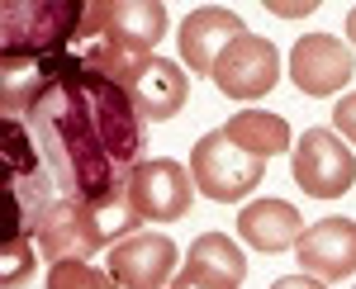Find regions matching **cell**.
Wrapping results in <instances>:
<instances>
[{
  "instance_id": "6da1fadb",
  "label": "cell",
  "mask_w": 356,
  "mask_h": 289,
  "mask_svg": "<svg viewBox=\"0 0 356 289\" xmlns=\"http://www.w3.org/2000/svg\"><path fill=\"white\" fill-rule=\"evenodd\" d=\"M0 129L33 152L62 204H110L147 161L129 81L90 62L81 43L48 62L0 67Z\"/></svg>"
},
{
  "instance_id": "7a4b0ae2",
  "label": "cell",
  "mask_w": 356,
  "mask_h": 289,
  "mask_svg": "<svg viewBox=\"0 0 356 289\" xmlns=\"http://www.w3.org/2000/svg\"><path fill=\"white\" fill-rule=\"evenodd\" d=\"M86 0H5L0 5V67L48 62L81 43Z\"/></svg>"
},
{
  "instance_id": "3957f363",
  "label": "cell",
  "mask_w": 356,
  "mask_h": 289,
  "mask_svg": "<svg viewBox=\"0 0 356 289\" xmlns=\"http://www.w3.org/2000/svg\"><path fill=\"white\" fill-rule=\"evenodd\" d=\"M166 33V10L157 0H90L86 5L81 38L95 53H110L119 62H143Z\"/></svg>"
},
{
  "instance_id": "277c9868",
  "label": "cell",
  "mask_w": 356,
  "mask_h": 289,
  "mask_svg": "<svg viewBox=\"0 0 356 289\" xmlns=\"http://www.w3.org/2000/svg\"><path fill=\"white\" fill-rule=\"evenodd\" d=\"M191 176L204 190V199H219V204H238L247 199L257 185L266 181V161L243 152L228 133H204L191 152Z\"/></svg>"
},
{
  "instance_id": "5b68a950",
  "label": "cell",
  "mask_w": 356,
  "mask_h": 289,
  "mask_svg": "<svg viewBox=\"0 0 356 289\" xmlns=\"http://www.w3.org/2000/svg\"><path fill=\"white\" fill-rule=\"evenodd\" d=\"M290 171H295V185L314 199H342L356 181V157L352 147L328 129H304L295 138V152H290Z\"/></svg>"
},
{
  "instance_id": "8992f818",
  "label": "cell",
  "mask_w": 356,
  "mask_h": 289,
  "mask_svg": "<svg viewBox=\"0 0 356 289\" xmlns=\"http://www.w3.org/2000/svg\"><path fill=\"white\" fill-rule=\"evenodd\" d=\"M129 199L143 213V223H181L195 204V176L181 161H143L129 181Z\"/></svg>"
},
{
  "instance_id": "52a82bcc",
  "label": "cell",
  "mask_w": 356,
  "mask_h": 289,
  "mask_svg": "<svg viewBox=\"0 0 356 289\" xmlns=\"http://www.w3.org/2000/svg\"><path fill=\"white\" fill-rule=\"evenodd\" d=\"M176 265H181V247L162 233H134L114 242L105 256V270L119 289H166L176 280Z\"/></svg>"
},
{
  "instance_id": "ba28073f",
  "label": "cell",
  "mask_w": 356,
  "mask_h": 289,
  "mask_svg": "<svg viewBox=\"0 0 356 289\" xmlns=\"http://www.w3.org/2000/svg\"><path fill=\"white\" fill-rule=\"evenodd\" d=\"M209 81L219 85L228 100H261V95H271V85L280 81V53H275L271 38L243 33L238 43L223 48Z\"/></svg>"
},
{
  "instance_id": "9c48e42d",
  "label": "cell",
  "mask_w": 356,
  "mask_h": 289,
  "mask_svg": "<svg viewBox=\"0 0 356 289\" xmlns=\"http://www.w3.org/2000/svg\"><path fill=\"white\" fill-rule=\"evenodd\" d=\"M356 76V57L332 33H304L290 48V81L304 95H337Z\"/></svg>"
},
{
  "instance_id": "30bf717a",
  "label": "cell",
  "mask_w": 356,
  "mask_h": 289,
  "mask_svg": "<svg viewBox=\"0 0 356 289\" xmlns=\"http://www.w3.org/2000/svg\"><path fill=\"white\" fill-rule=\"evenodd\" d=\"M247 28L233 10H219V5H204V10H191L181 28H176V48H181V62L191 67L195 76H214L219 57L228 43H238Z\"/></svg>"
},
{
  "instance_id": "8fae6325",
  "label": "cell",
  "mask_w": 356,
  "mask_h": 289,
  "mask_svg": "<svg viewBox=\"0 0 356 289\" xmlns=\"http://www.w3.org/2000/svg\"><path fill=\"white\" fill-rule=\"evenodd\" d=\"M304 275L314 280H352L356 275V223L352 218H318L295 242Z\"/></svg>"
},
{
  "instance_id": "7c38bea8",
  "label": "cell",
  "mask_w": 356,
  "mask_h": 289,
  "mask_svg": "<svg viewBox=\"0 0 356 289\" xmlns=\"http://www.w3.org/2000/svg\"><path fill=\"white\" fill-rule=\"evenodd\" d=\"M134 105L143 114V124H166V119H176L186 100H191V81L186 72L176 67V62H166V57H147L143 67H138L134 76Z\"/></svg>"
},
{
  "instance_id": "4fadbf2b",
  "label": "cell",
  "mask_w": 356,
  "mask_h": 289,
  "mask_svg": "<svg viewBox=\"0 0 356 289\" xmlns=\"http://www.w3.org/2000/svg\"><path fill=\"white\" fill-rule=\"evenodd\" d=\"M238 233H243V242L252 251L280 256V251H295V242L304 233V218L285 199H257V204H247L238 213Z\"/></svg>"
},
{
  "instance_id": "5bb4252c",
  "label": "cell",
  "mask_w": 356,
  "mask_h": 289,
  "mask_svg": "<svg viewBox=\"0 0 356 289\" xmlns=\"http://www.w3.org/2000/svg\"><path fill=\"white\" fill-rule=\"evenodd\" d=\"M186 270L204 275V280H214V285L238 289V285L247 280V256H243V247H238L233 237H223V233H200V237L191 242V251H186Z\"/></svg>"
},
{
  "instance_id": "9a60e30c",
  "label": "cell",
  "mask_w": 356,
  "mask_h": 289,
  "mask_svg": "<svg viewBox=\"0 0 356 289\" xmlns=\"http://www.w3.org/2000/svg\"><path fill=\"white\" fill-rule=\"evenodd\" d=\"M81 209V237H86V251H105L114 242L134 237L143 228V213L134 209L129 195H119L110 204H76Z\"/></svg>"
},
{
  "instance_id": "2e32d148",
  "label": "cell",
  "mask_w": 356,
  "mask_h": 289,
  "mask_svg": "<svg viewBox=\"0 0 356 289\" xmlns=\"http://www.w3.org/2000/svg\"><path fill=\"white\" fill-rule=\"evenodd\" d=\"M223 133H228L243 152H252V157H261V161L290 147V124H285L280 114H266V109H243V114H233V119L223 124Z\"/></svg>"
},
{
  "instance_id": "e0dca14e",
  "label": "cell",
  "mask_w": 356,
  "mask_h": 289,
  "mask_svg": "<svg viewBox=\"0 0 356 289\" xmlns=\"http://www.w3.org/2000/svg\"><path fill=\"white\" fill-rule=\"evenodd\" d=\"M48 289H119V285H114L110 270H100V265L72 256V261L48 265Z\"/></svg>"
},
{
  "instance_id": "ac0fdd59",
  "label": "cell",
  "mask_w": 356,
  "mask_h": 289,
  "mask_svg": "<svg viewBox=\"0 0 356 289\" xmlns=\"http://www.w3.org/2000/svg\"><path fill=\"white\" fill-rule=\"evenodd\" d=\"M29 242L33 237H5V247H0V285L5 289L24 285L29 275H33V256L38 251H29Z\"/></svg>"
},
{
  "instance_id": "d6986e66",
  "label": "cell",
  "mask_w": 356,
  "mask_h": 289,
  "mask_svg": "<svg viewBox=\"0 0 356 289\" xmlns=\"http://www.w3.org/2000/svg\"><path fill=\"white\" fill-rule=\"evenodd\" d=\"M332 129L342 133L347 142H356V90H352V95H342V100L332 105Z\"/></svg>"
},
{
  "instance_id": "ffe728a7",
  "label": "cell",
  "mask_w": 356,
  "mask_h": 289,
  "mask_svg": "<svg viewBox=\"0 0 356 289\" xmlns=\"http://www.w3.org/2000/svg\"><path fill=\"white\" fill-rule=\"evenodd\" d=\"M166 289H228V285H214V280H204V275H195V270H181Z\"/></svg>"
},
{
  "instance_id": "44dd1931",
  "label": "cell",
  "mask_w": 356,
  "mask_h": 289,
  "mask_svg": "<svg viewBox=\"0 0 356 289\" xmlns=\"http://www.w3.org/2000/svg\"><path fill=\"white\" fill-rule=\"evenodd\" d=\"M271 289H323V280H314V275H280Z\"/></svg>"
},
{
  "instance_id": "7402d4cb",
  "label": "cell",
  "mask_w": 356,
  "mask_h": 289,
  "mask_svg": "<svg viewBox=\"0 0 356 289\" xmlns=\"http://www.w3.org/2000/svg\"><path fill=\"white\" fill-rule=\"evenodd\" d=\"M271 15H309V5H271Z\"/></svg>"
},
{
  "instance_id": "603a6c76",
  "label": "cell",
  "mask_w": 356,
  "mask_h": 289,
  "mask_svg": "<svg viewBox=\"0 0 356 289\" xmlns=\"http://www.w3.org/2000/svg\"><path fill=\"white\" fill-rule=\"evenodd\" d=\"M347 38H352V48H356V5L347 10Z\"/></svg>"
},
{
  "instance_id": "cb8c5ba5",
  "label": "cell",
  "mask_w": 356,
  "mask_h": 289,
  "mask_svg": "<svg viewBox=\"0 0 356 289\" xmlns=\"http://www.w3.org/2000/svg\"><path fill=\"white\" fill-rule=\"evenodd\" d=\"M352 289H356V285H352Z\"/></svg>"
}]
</instances>
